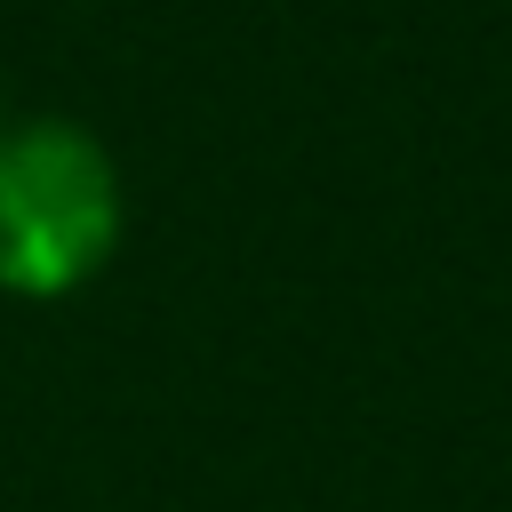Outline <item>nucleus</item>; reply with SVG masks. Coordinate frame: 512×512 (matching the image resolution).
Returning a JSON list of instances; mask_svg holds the SVG:
<instances>
[{
  "mask_svg": "<svg viewBox=\"0 0 512 512\" xmlns=\"http://www.w3.org/2000/svg\"><path fill=\"white\" fill-rule=\"evenodd\" d=\"M120 240V168L80 120L0 128V288L64 296Z\"/></svg>",
  "mask_w": 512,
  "mask_h": 512,
  "instance_id": "1",
  "label": "nucleus"
},
{
  "mask_svg": "<svg viewBox=\"0 0 512 512\" xmlns=\"http://www.w3.org/2000/svg\"><path fill=\"white\" fill-rule=\"evenodd\" d=\"M0 128H8V112H0Z\"/></svg>",
  "mask_w": 512,
  "mask_h": 512,
  "instance_id": "2",
  "label": "nucleus"
}]
</instances>
